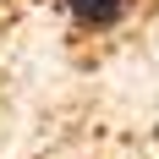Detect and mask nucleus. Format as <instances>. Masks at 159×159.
Returning a JSON list of instances; mask_svg holds the SVG:
<instances>
[{"mask_svg":"<svg viewBox=\"0 0 159 159\" xmlns=\"http://www.w3.org/2000/svg\"><path fill=\"white\" fill-rule=\"evenodd\" d=\"M55 11L71 39H115L121 28H132L143 0H55Z\"/></svg>","mask_w":159,"mask_h":159,"instance_id":"f257e3e1","label":"nucleus"},{"mask_svg":"<svg viewBox=\"0 0 159 159\" xmlns=\"http://www.w3.org/2000/svg\"><path fill=\"white\" fill-rule=\"evenodd\" d=\"M82 159H88V154H82Z\"/></svg>","mask_w":159,"mask_h":159,"instance_id":"f03ea898","label":"nucleus"}]
</instances>
